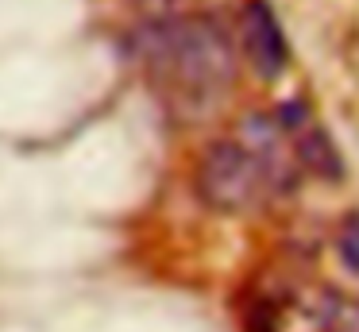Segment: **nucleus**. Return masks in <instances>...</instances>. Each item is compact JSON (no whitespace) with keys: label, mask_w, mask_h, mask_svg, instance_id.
Here are the masks:
<instances>
[{"label":"nucleus","mask_w":359,"mask_h":332,"mask_svg":"<svg viewBox=\"0 0 359 332\" xmlns=\"http://www.w3.org/2000/svg\"><path fill=\"white\" fill-rule=\"evenodd\" d=\"M135 54L158 93L186 112L217 105L236 77V54L228 35L212 20L197 15L151 20L135 35Z\"/></svg>","instance_id":"f257e3e1"},{"label":"nucleus","mask_w":359,"mask_h":332,"mask_svg":"<svg viewBox=\"0 0 359 332\" xmlns=\"http://www.w3.org/2000/svg\"><path fill=\"white\" fill-rule=\"evenodd\" d=\"M297 151L286 128L251 120L240 135H228L201 154L197 193L217 213H251L290 190L297 170Z\"/></svg>","instance_id":"f03ea898"},{"label":"nucleus","mask_w":359,"mask_h":332,"mask_svg":"<svg viewBox=\"0 0 359 332\" xmlns=\"http://www.w3.org/2000/svg\"><path fill=\"white\" fill-rule=\"evenodd\" d=\"M240 43H243V54L251 58V66L259 74L274 77L286 69V58H290V46H286V35H282L274 12L263 4V0H251L240 15Z\"/></svg>","instance_id":"7ed1b4c3"},{"label":"nucleus","mask_w":359,"mask_h":332,"mask_svg":"<svg viewBox=\"0 0 359 332\" xmlns=\"http://www.w3.org/2000/svg\"><path fill=\"white\" fill-rule=\"evenodd\" d=\"M147 20H170V15H182L189 8V0H132Z\"/></svg>","instance_id":"20e7f679"},{"label":"nucleus","mask_w":359,"mask_h":332,"mask_svg":"<svg viewBox=\"0 0 359 332\" xmlns=\"http://www.w3.org/2000/svg\"><path fill=\"white\" fill-rule=\"evenodd\" d=\"M340 251H344V259H348V267H355V270H359V216H351V220L344 224Z\"/></svg>","instance_id":"39448f33"}]
</instances>
